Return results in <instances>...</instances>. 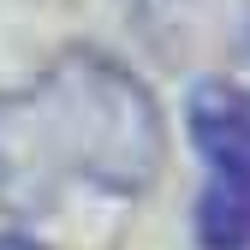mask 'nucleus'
Here are the masks:
<instances>
[{"instance_id": "39448f33", "label": "nucleus", "mask_w": 250, "mask_h": 250, "mask_svg": "<svg viewBox=\"0 0 250 250\" xmlns=\"http://www.w3.org/2000/svg\"><path fill=\"white\" fill-rule=\"evenodd\" d=\"M0 250H42V244H30V238H0Z\"/></svg>"}, {"instance_id": "f03ea898", "label": "nucleus", "mask_w": 250, "mask_h": 250, "mask_svg": "<svg viewBox=\"0 0 250 250\" xmlns=\"http://www.w3.org/2000/svg\"><path fill=\"white\" fill-rule=\"evenodd\" d=\"M191 137L221 179H250V96L232 83H203L191 96Z\"/></svg>"}, {"instance_id": "f257e3e1", "label": "nucleus", "mask_w": 250, "mask_h": 250, "mask_svg": "<svg viewBox=\"0 0 250 250\" xmlns=\"http://www.w3.org/2000/svg\"><path fill=\"white\" fill-rule=\"evenodd\" d=\"M155 167L161 113L119 60L72 48L30 89H0V208L42 214L66 185L137 197Z\"/></svg>"}, {"instance_id": "7ed1b4c3", "label": "nucleus", "mask_w": 250, "mask_h": 250, "mask_svg": "<svg viewBox=\"0 0 250 250\" xmlns=\"http://www.w3.org/2000/svg\"><path fill=\"white\" fill-rule=\"evenodd\" d=\"M238 0H137V18L149 24L155 42H167L173 54H191L203 36L227 24V12Z\"/></svg>"}, {"instance_id": "20e7f679", "label": "nucleus", "mask_w": 250, "mask_h": 250, "mask_svg": "<svg viewBox=\"0 0 250 250\" xmlns=\"http://www.w3.org/2000/svg\"><path fill=\"white\" fill-rule=\"evenodd\" d=\"M197 244L203 250H250V179H221L197 203Z\"/></svg>"}]
</instances>
